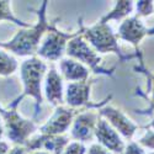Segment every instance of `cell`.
<instances>
[{
  "instance_id": "1",
  "label": "cell",
  "mask_w": 154,
  "mask_h": 154,
  "mask_svg": "<svg viewBox=\"0 0 154 154\" xmlns=\"http://www.w3.org/2000/svg\"><path fill=\"white\" fill-rule=\"evenodd\" d=\"M48 2H42L41 8L36 10L38 20L36 25L20 30L8 42H0V48L6 49L20 57H35L41 45V38L46 32L53 29L56 22L48 23L46 19V9Z\"/></svg>"
},
{
  "instance_id": "2",
  "label": "cell",
  "mask_w": 154,
  "mask_h": 154,
  "mask_svg": "<svg viewBox=\"0 0 154 154\" xmlns=\"http://www.w3.org/2000/svg\"><path fill=\"white\" fill-rule=\"evenodd\" d=\"M48 66L41 59L40 57H30L29 59L23 60L20 66V75L23 84V93L16 100L20 102L25 96H31L35 99L36 102V111L33 115V119L38 116L41 111V105L43 102V96L41 91V83L43 80V76L47 73Z\"/></svg>"
},
{
  "instance_id": "3",
  "label": "cell",
  "mask_w": 154,
  "mask_h": 154,
  "mask_svg": "<svg viewBox=\"0 0 154 154\" xmlns=\"http://www.w3.org/2000/svg\"><path fill=\"white\" fill-rule=\"evenodd\" d=\"M19 101L15 100L8 109L0 106V119L3 121L4 131L8 139L15 146H25L38 127L35 121L22 119L21 115L16 111Z\"/></svg>"
},
{
  "instance_id": "4",
  "label": "cell",
  "mask_w": 154,
  "mask_h": 154,
  "mask_svg": "<svg viewBox=\"0 0 154 154\" xmlns=\"http://www.w3.org/2000/svg\"><path fill=\"white\" fill-rule=\"evenodd\" d=\"M82 36L84 40L91 46V48L95 52H100V53H109V52H113L116 53L121 62H125L127 59H131L134 56H128V54H123L122 51L117 43V36L111 29V26L109 23H104V22H97L94 26L85 29L83 26V31H82Z\"/></svg>"
},
{
  "instance_id": "5",
  "label": "cell",
  "mask_w": 154,
  "mask_h": 154,
  "mask_svg": "<svg viewBox=\"0 0 154 154\" xmlns=\"http://www.w3.org/2000/svg\"><path fill=\"white\" fill-rule=\"evenodd\" d=\"M82 31H83V26H82ZM66 53L68 54L69 58L83 63L84 66H86L88 68L93 69L95 73L111 75L113 73V70H115V68H112L111 70H105V69L99 68V64L101 62V58L99 57V54L95 52V51L91 48V46L83 38L82 32L79 35H76L75 37H73L72 40H69V42L67 45Z\"/></svg>"
},
{
  "instance_id": "6",
  "label": "cell",
  "mask_w": 154,
  "mask_h": 154,
  "mask_svg": "<svg viewBox=\"0 0 154 154\" xmlns=\"http://www.w3.org/2000/svg\"><path fill=\"white\" fill-rule=\"evenodd\" d=\"M82 26H83V23H80V30L74 33H64L57 30L54 25L53 29L49 32H47V36L41 42L40 48L37 51V56L41 59H46L51 62L60 60L64 53H66L69 40H72L73 37H75L76 35H79L82 32Z\"/></svg>"
},
{
  "instance_id": "7",
  "label": "cell",
  "mask_w": 154,
  "mask_h": 154,
  "mask_svg": "<svg viewBox=\"0 0 154 154\" xmlns=\"http://www.w3.org/2000/svg\"><path fill=\"white\" fill-rule=\"evenodd\" d=\"M93 82H83V83H69L64 91V100H66L68 107L70 109H101L106 105V101L111 99V96L106 97V100L101 101L100 104H90V90Z\"/></svg>"
},
{
  "instance_id": "8",
  "label": "cell",
  "mask_w": 154,
  "mask_h": 154,
  "mask_svg": "<svg viewBox=\"0 0 154 154\" xmlns=\"http://www.w3.org/2000/svg\"><path fill=\"white\" fill-rule=\"evenodd\" d=\"M100 116L99 112H94L90 109H83L82 112L74 117L72 127V138L76 142H88L95 137V128Z\"/></svg>"
},
{
  "instance_id": "9",
  "label": "cell",
  "mask_w": 154,
  "mask_h": 154,
  "mask_svg": "<svg viewBox=\"0 0 154 154\" xmlns=\"http://www.w3.org/2000/svg\"><path fill=\"white\" fill-rule=\"evenodd\" d=\"M78 110L70 109L67 106H58L54 110V113L43 126L38 128L42 134H49V136H58L63 134L68 131V128L72 126L74 117L78 115Z\"/></svg>"
},
{
  "instance_id": "10",
  "label": "cell",
  "mask_w": 154,
  "mask_h": 154,
  "mask_svg": "<svg viewBox=\"0 0 154 154\" xmlns=\"http://www.w3.org/2000/svg\"><path fill=\"white\" fill-rule=\"evenodd\" d=\"M99 116L105 119L112 128H115L121 136H123L126 139H132L134 133L138 130V126L131 120L128 119L126 115L113 106H102L99 109Z\"/></svg>"
},
{
  "instance_id": "11",
  "label": "cell",
  "mask_w": 154,
  "mask_h": 154,
  "mask_svg": "<svg viewBox=\"0 0 154 154\" xmlns=\"http://www.w3.org/2000/svg\"><path fill=\"white\" fill-rule=\"evenodd\" d=\"M69 137L68 136H49V134H40L33 138H30L27 143L23 147L29 152H35L38 149H45L51 154H63L66 147L69 144Z\"/></svg>"
},
{
  "instance_id": "12",
  "label": "cell",
  "mask_w": 154,
  "mask_h": 154,
  "mask_svg": "<svg viewBox=\"0 0 154 154\" xmlns=\"http://www.w3.org/2000/svg\"><path fill=\"white\" fill-rule=\"evenodd\" d=\"M95 137L99 140V144L116 154L122 153L126 147L125 142L120 137V133L115 128H112L110 123L102 117H100L96 123Z\"/></svg>"
},
{
  "instance_id": "13",
  "label": "cell",
  "mask_w": 154,
  "mask_h": 154,
  "mask_svg": "<svg viewBox=\"0 0 154 154\" xmlns=\"http://www.w3.org/2000/svg\"><path fill=\"white\" fill-rule=\"evenodd\" d=\"M116 36L120 40L127 41L131 45H133L137 51L140 41H142L146 36H148V29L138 17L132 16V17L125 19L121 22Z\"/></svg>"
},
{
  "instance_id": "14",
  "label": "cell",
  "mask_w": 154,
  "mask_h": 154,
  "mask_svg": "<svg viewBox=\"0 0 154 154\" xmlns=\"http://www.w3.org/2000/svg\"><path fill=\"white\" fill-rule=\"evenodd\" d=\"M46 85H45V94L46 99L51 105L58 107L64 101V90H63V78L57 72L54 67L49 69L46 75Z\"/></svg>"
},
{
  "instance_id": "15",
  "label": "cell",
  "mask_w": 154,
  "mask_h": 154,
  "mask_svg": "<svg viewBox=\"0 0 154 154\" xmlns=\"http://www.w3.org/2000/svg\"><path fill=\"white\" fill-rule=\"evenodd\" d=\"M59 69L62 78L69 83H83L89 79V68L75 59L62 58L59 60Z\"/></svg>"
},
{
  "instance_id": "16",
  "label": "cell",
  "mask_w": 154,
  "mask_h": 154,
  "mask_svg": "<svg viewBox=\"0 0 154 154\" xmlns=\"http://www.w3.org/2000/svg\"><path fill=\"white\" fill-rule=\"evenodd\" d=\"M133 11V2H126V0H120V2H116V5L112 9L111 12H109L107 15L102 16L100 19V22L107 23L111 20L119 21V20H125L127 19V16Z\"/></svg>"
},
{
  "instance_id": "17",
  "label": "cell",
  "mask_w": 154,
  "mask_h": 154,
  "mask_svg": "<svg viewBox=\"0 0 154 154\" xmlns=\"http://www.w3.org/2000/svg\"><path fill=\"white\" fill-rule=\"evenodd\" d=\"M17 68H19L17 60L11 54L6 53V51L0 48V75L2 76L11 75L12 73L16 72Z\"/></svg>"
},
{
  "instance_id": "18",
  "label": "cell",
  "mask_w": 154,
  "mask_h": 154,
  "mask_svg": "<svg viewBox=\"0 0 154 154\" xmlns=\"http://www.w3.org/2000/svg\"><path fill=\"white\" fill-rule=\"evenodd\" d=\"M6 20L10 22H14L17 26H21L23 29L30 27V23L26 22H22L21 20H19L17 17H15L12 15L11 9H10V2H0V21Z\"/></svg>"
},
{
  "instance_id": "19",
  "label": "cell",
  "mask_w": 154,
  "mask_h": 154,
  "mask_svg": "<svg viewBox=\"0 0 154 154\" xmlns=\"http://www.w3.org/2000/svg\"><path fill=\"white\" fill-rule=\"evenodd\" d=\"M136 56L139 58V62L140 64L138 67H136V70H138L139 73H142L147 76V79H148V91H150L152 96H150V102L152 104H154V74H152L147 68H146V64L143 62V58H142V53H140V51L137 49L136 51Z\"/></svg>"
},
{
  "instance_id": "20",
  "label": "cell",
  "mask_w": 154,
  "mask_h": 154,
  "mask_svg": "<svg viewBox=\"0 0 154 154\" xmlns=\"http://www.w3.org/2000/svg\"><path fill=\"white\" fill-rule=\"evenodd\" d=\"M136 17H147L154 12V2H137Z\"/></svg>"
},
{
  "instance_id": "21",
  "label": "cell",
  "mask_w": 154,
  "mask_h": 154,
  "mask_svg": "<svg viewBox=\"0 0 154 154\" xmlns=\"http://www.w3.org/2000/svg\"><path fill=\"white\" fill-rule=\"evenodd\" d=\"M63 154H86V147L82 142H69Z\"/></svg>"
},
{
  "instance_id": "22",
  "label": "cell",
  "mask_w": 154,
  "mask_h": 154,
  "mask_svg": "<svg viewBox=\"0 0 154 154\" xmlns=\"http://www.w3.org/2000/svg\"><path fill=\"white\" fill-rule=\"evenodd\" d=\"M138 144L140 147H146L149 149H154V131L148 130L142 137L139 138Z\"/></svg>"
},
{
  "instance_id": "23",
  "label": "cell",
  "mask_w": 154,
  "mask_h": 154,
  "mask_svg": "<svg viewBox=\"0 0 154 154\" xmlns=\"http://www.w3.org/2000/svg\"><path fill=\"white\" fill-rule=\"evenodd\" d=\"M120 154H146V152L143 150V148L140 147L138 143L136 142H130L123 149L122 153Z\"/></svg>"
},
{
  "instance_id": "24",
  "label": "cell",
  "mask_w": 154,
  "mask_h": 154,
  "mask_svg": "<svg viewBox=\"0 0 154 154\" xmlns=\"http://www.w3.org/2000/svg\"><path fill=\"white\" fill-rule=\"evenodd\" d=\"M86 154H112L110 150H107L105 147H102L99 143H94L90 146L89 150L86 152Z\"/></svg>"
},
{
  "instance_id": "25",
  "label": "cell",
  "mask_w": 154,
  "mask_h": 154,
  "mask_svg": "<svg viewBox=\"0 0 154 154\" xmlns=\"http://www.w3.org/2000/svg\"><path fill=\"white\" fill-rule=\"evenodd\" d=\"M0 154H9V144H8V142L0 140Z\"/></svg>"
},
{
  "instance_id": "26",
  "label": "cell",
  "mask_w": 154,
  "mask_h": 154,
  "mask_svg": "<svg viewBox=\"0 0 154 154\" xmlns=\"http://www.w3.org/2000/svg\"><path fill=\"white\" fill-rule=\"evenodd\" d=\"M137 112L138 113H142V115H152V113H154V104H152L150 107L147 109L146 111H137Z\"/></svg>"
},
{
  "instance_id": "27",
  "label": "cell",
  "mask_w": 154,
  "mask_h": 154,
  "mask_svg": "<svg viewBox=\"0 0 154 154\" xmlns=\"http://www.w3.org/2000/svg\"><path fill=\"white\" fill-rule=\"evenodd\" d=\"M4 133H5V131H4V126H3V121H2V119H0V140H2V138H3Z\"/></svg>"
},
{
  "instance_id": "28",
  "label": "cell",
  "mask_w": 154,
  "mask_h": 154,
  "mask_svg": "<svg viewBox=\"0 0 154 154\" xmlns=\"http://www.w3.org/2000/svg\"><path fill=\"white\" fill-rule=\"evenodd\" d=\"M29 154H51V153L45 152V150H35V152H30Z\"/></svg>"
},
{
  "instance_id": "29",
  "label": "cell",
  "mask_w": 154,
  "mask_h": 154,
  "mask_svg": "<svg viewBox=\"0 0 154 154\" xmlns=\"http://www.w3.org/2000/svg\"><path fill=\"white\" fill-rule=\"evenodd\" d=\"M146 128H147V130H154V120H153L152 122H149V123L146 126Z\"/></svg>"
},
{
  "instance_id": "30",
  "label": "cell",
  "mask_w": 154,
  "mask_h": 154,
  "mask_svg": "<svg viewBox=\"0 0 154 154\" xmlns=\"http://www.w3.org/2000/svg\"><path fill=\"white\" fill-rule=\"evenodd\" d=\"M149 154H154V152H150V153H149Z\"/></svg>"
}]
</instances>
